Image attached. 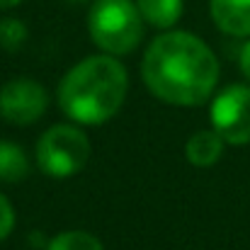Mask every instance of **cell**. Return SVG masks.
I'll return each mask as SVG.
<instances>
[{
    "instance_id": "1",
    "label": "cell",
    "mask_w": 250,
    "mask_h": 250,
    "mask_svg": "<svg viewBox=\"0 0 250 250\" xmlns=\"http://www.w3.org/2000/svg\"><path fill=\"white\" fill-rule=\"evenodd\" d=\"M141 78L151 95L177 107L204 104L219 83V59L192 32L158 34L141 61Z\"/></svg>"
},
{
    "instance_id": "2",
    "label": "cell",
    "mask_w": 250,
    "mask_h": 250,
    "mask_svg": "<svg viewBox=\"0 0 250 250\" xmlns=\"http://www.w3.org/2000/svg\"><path fill=\"white\" fill-rule=\"evenodd\" d=\"M129 92V73L117 56L95 54L78 61L61 78L56 100L61 112L81 124L97 126L109 122L124 104Z\"/></svg>"
},
{
    "instance_id": "3",
    "label": "cell",
    "mask_w": 250,
    "mask_h": 250,
    "mask_svg": "<svg viewBox=\"0 0 250 250\" xmlns=\"http://www.w3.org/2000/svg\"><path fill=\"white\" fill-rule=\"evenodd\" d=\"M92 44L109 56L131 54L144 39V17L134 0H95L87 15Z\"/></svg>"
},
{
    "instance_id": "4",
    "label": "cell",
    "mask_w": 250,
    "mask_h": 250,
    "mask_svg": "<svg viewBox=\"0 0 250 250\" xmlns=\"http://www.w3.org/2000/svg\"><path fill=\"white\" fill-rule=\"evenodd\" d=\"M90 158V139L76 124H54L37 141V166L44 175L73 177Z\"/></svg>"
},
{
    "instance_id": "5",
    "label": "cell",
    "mask_w": 250,
    "mask_h": 250,
    "mask_svg": "<svg viewBox=\"0 0 250 250\" xmlns=\"http://www.w3.org/2000/svg\"><path fill=\"white\" fill-rule=\"evenodd\" d=\"M211 129L231 146L250 144V83L224 87L209 107Z\"/></svg>"
},
{
    "instance_id": "6",
    "label": "cell",
    "mask_w": 250,
    "mask_h": 250,
    "mask_svg": "<svg viewBox=\"0 0 250 250\" xmlns=\"http://www.w3.org/2000/svg\"><path fill=\"white\" fill-rule=\"evenodd\" d=\"M49 109L46 87L32 78H15L0 87V117L15 126L39 122Z\"/></svg>"
},
{
    "instance_id": "7",
    "label": "cell",
    "mask_w": 250,
    "mask_h": 250,
    "mask_svg": "<svg viewBox=\"0 0 250 250\" xmlns=\"http://www.w3.org/2000/svg\"><path fill=\"white\" fill-rule=\"evenodd\" d=\"M214 24L229 37H250V0H209Z\"/></svg>"
},
{
    "instance_id": "8",
    "label": "cell",
    "mask_w": 250,
    "mask_h": 250,
    "mask_svg": "<svg viewBox=\"0 0 250 250\" xmlns=\"http://www.w3.org/2000/svg\"><path fill=\"white\" fill-rule=\"evenodd\" d=\"M224 148H226V141L214 129H199L187 139L185 156L194 167H211L221 161Z\"/></svg>"
},
{
    "instance_id": "9",
    "label": "cell",
    "mask_w": 250,
    "mask_h": 250,
    "mask_svg": "<svg viewBox=\"0 0 250 250\" xmlns=\"http://www.w3.org/2000/svg\"><path fill=\"white\" fill-rule=\"evenodd\" d=\"M136 7L144 22L156 29H170L182 17V0H136Z\"/></svg>"
},
{
    "instance_id": "10",
    "label": "cell",
    "mask_w": 250,
    "mask_h": 250,
    "mask_svg": "<svg viewBox=\"0 0 250 250\" xmlns=\"http://www.w3.org/2000/svg\"><path fill=\"white\" fill-rule=\"evenodd\" d=\"M29 175V158L15 141H0V180L20 182Z\"/></svg>"
},
{
    "instance_id": "11",
    "label": "cell",
    "mask_w": 250,
    "mask_h": 250,
    "mask_svg": "<svg viewBox=\"0 0 250 250\" xmlns=\"http://www.w3.org/2000/svg\"><path fill=\"white\" fill-rule=\"evenodd\" d=\"M44 250H104L102 241L87 231L73 229V231H63L59 236H54Z\"/></svg>"
},
{
    "instance_id": "12",
    "label": "cell",
    "mask_w": 250,
    "mask_h": 250,
    "mask_svg": "<svg viewBox=\"0 0 250 250\" xmlns=\"http://www.w3.org/2000/svg\"><path fill=\"white\" fill-rule=\"evenodd\" d=\"M27 37H29V29L22 20L17 17L0 20V49H5L7 54H17L27 44Z\"/></svg>"
},
{
    "instance_id": "13",
    "label": "cell",
    "mask_w": 250,
    "mask_h": 250,
    "mask_svg": "<svg viewBox=\"0 0 250 250\" xmlns=\"http://www.w3.org/2000/svg\"><path fill=\"white\" fill-rule=\"evenodd\" d=\"M15 229V209L10 204V199L0 192V241H5Z\"/></svg>"
},
{
    "instance_id": "14",
    "label": "cell",
    "mask_w": 250,
    "mask_h": 250,
    "mask_svg": "<svg viewBox=\"0 0 250 250\" xmlns=\"http://www.w3.org/2000/svg\"><path fill=\"white\" fill-rule=\"evenodd\" d=\"M238 66H241L243 78L250 83V39L246 42V46H243V49H241V54H238Z\"/></svg>"
},
{
    "instance_id": "15",
    "label": "cell",
    "mask_w": 250,
    "mask_h": 250,
    "mask_svg": "<svg viewBox=\"0 0 250 250\" xmlns=\"http://www.w3.org/2000/svg\"><path fill=\"white\" fill-rule=\"evenodd\" d=\"M22 0H0V10H10V7H15V5H20Z\"/></svg>"
},
{
    "instance_id": "16",
    "label": "cell",
    "mask_w": 250,
    "mask_h": 250,
    "mask_svg": "<svg viewBox=\"0 0 250 250\" xmlns=\"http://www.w3.org/2000/svg\"><path fill=\"white\" fill-rule=\"evenodd\" d=\"M68 2H87V0H68Z\"/></svg>"
}]
</instances>
